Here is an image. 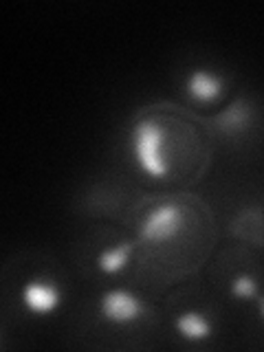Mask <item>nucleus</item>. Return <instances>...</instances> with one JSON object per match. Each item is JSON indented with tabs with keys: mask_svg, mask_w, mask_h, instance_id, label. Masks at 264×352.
<instances>
[{
	"mask_svg": "<svg viewBox=\"0 0 264 352\" xmlns=\"http://www.w3.org/2000/svg\"><path fill=\"white\" fill-rule=\"evenodd\" d=\"M132 157H135L139 170L143 174L152 176V179H165L170 174L168 154V137H165V128L157 124L154 119H141L137 126L132 128Z\"/></svg>",
	"mask_w": 264,
	"mask_h": 352,
	"instance_id": "nucleus-1",
	"label": "nucleus"
},
{
	"mask_svg": "<svg viewBox=\"0 0 264 352\" xmlns=\"http://www.w3.org/2000/svg\"><path fill=\"white\" fill-rule=\"evenodd\" d=\"M185 227V212L174 203L157 205L143 218L139 238L143 242H168L176 238Z\"/></svg>",
	"mask_w": 264,
	"mask_h": 352,
	"instance_id": "nucleus-2",
	"label": "nucleus"
},
{
	"mask_svg": "<svg viewBox=\"0 0 264 352\" xmlns=\"http://www.w3.org/2000/svg\"><path fill=\"white\" fill-rule=\"evenodd\" d=\"M99 313L108 324L128 326L143 315V302L128 289H110L99 297Z\"/></svg>",
	"mask_w": 264,
	"mask_h": 352,
	"instance_id": "nucleus-3",
	"label": "nucleus"
},
{
	"mask_svg": "<svg viewBox=\"0 0 264 352\" xmlns=\"http://www.w3.org/2000/svg\"><path fill=\"white\" fill-rule=\"evenodd\" d=\"M22 306L33 317H49L60 308L62 304V291L60 286L51 280L33 278L22 286Z\"/></svg>",
	"mask_w": 264,
	"mask_h": 352,
	"instance_id": "nucleus-4",
	"label": "nucleus"
},
{
	"mask_svg": "<svg viewBox=\"0 0 264 352\" xmlns=\"http://www.w3.org/2000/svg\"><path fill=\"white\" fill-rule=\"evenodd\" d=\"M223 80L220 75L207 71V69H194L185 80V91L190 99L198 104H214L223 95Z\"/></svg>",
	"mask_w": 264,
	"mask_h": 352,
	"instance_id": "nucleus-5",
	"label": "nucleus"
},
{
	"mask_svg": "<svg viewBox=\"0 0 264 352\" xmlns=\"http://www.w3.org/2000/svg\"><path fill=\"white\" fill-rule=\"evenodd\" d=\"M176 333H179L185 341H192V344H201V341H207L214 333L212 322L207 319V315L198 313V311H185L176 317L174 322Z\"/></svg>",
	"mask_w": 264,
	"mask_h": 352,
	"instance_id": "nucleus-6",
	"label": "nucleus"
},
{
	"mask_svg": "<svg viewBox=\"0 0 264 352\" xmlns=\"http://www.w3.org/2000/svg\"><path fill=\"white\" fill-rule=\"evenodd\" d=\"M132 251H135V245H132V242H119V245H115V247L104 249L97 256V269L104 275L121 273L128 267V262L132 258Z\"/></svg>",
	"mask_w": 264,
	"mask_h": 352,
	"instance_id": "nucleus-7",
	"label": "nucleus"
},
{
	"mask_svg": "<svg viewBox=\"0 0 264 352\" xmlns=\"http://www.w3.org/2000/svg\"><path fill=\"white\" fill-rule=\"evenodd\" d=\"M249 119H251L249 104L247 106L245 104H236L218 119V124L223 126L225 130H229V132H236V130H245L249 126Z\"/></svg>",
	"mask_w": 264,
	"mask_h": 352,
	"instance_id": "nucleus-8",
	"label": "nucleus"
},
{
	"mask_svg": "<svg viewBox=\"0 0 264 352\" xmlns=\"http://www.w3.org/2000/svg\"><path fill=\"white\" fill-rule=\"evenodd\" d=\"M231 293H234L236 297H240V300H253V297L258 295L256 278H251V275H247V273L238 275V278L231 282Z\"/></svg>",
	"mask_w": 264,
	"mask_h": 352,
	"instance_id": "nucleus-9",
	"label": "nucleus"
},
{
	"mask_svg": "<svg viewBox=\"0 0 264 352\" xmlns=\"http://www.w3.org/2000/svg\"><path fill=\"white\" fill-rule=\"evenodd\" d=\"M258 311H260V317L264 319V297H260V300H258Z\"/></svg>",
	"mask_w": 264,
	"mask_h": 352,
	"instance_id": "nucleus-10",
	"label": "nucleus"
}]
</instances>
